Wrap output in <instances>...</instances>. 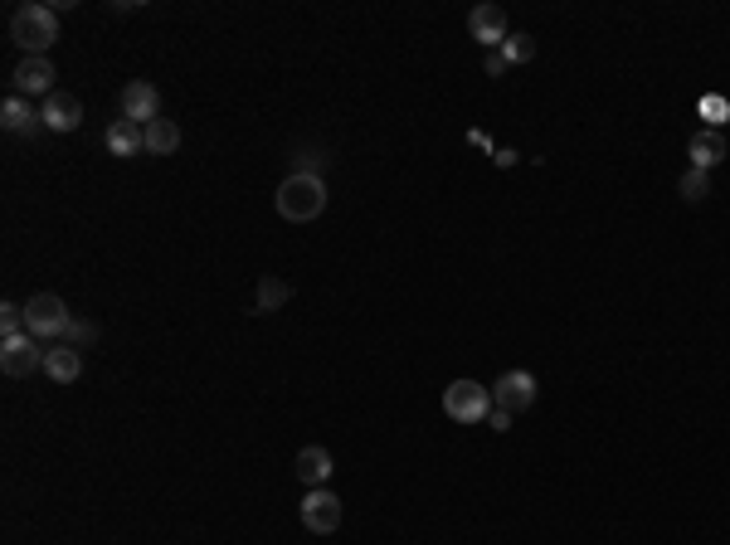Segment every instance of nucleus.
<instances>
[{
  "label": "nucleus",
  "mask_w": 730,
  "mask_h": 545,
  "mask_svg": "<svg viewBox=\"0 0 730 545\" xmlns=\"http://www.w3.org/2000/svg\"><path fill=\"white\" fill-rule=\"evenodd\" d=\"M502 54H507V64H526V59L536 54V39H531V35H511L507 44H502Z\"/></svg>",
  "instance_id": "nucleus-22"
},
{
  "label": "nucleus",
  "mask_w": 730,
  "mask_h": 545,
  "mask_svg": "<svg viewBox=\"0 0 730 545\" xmlns=\"http://www.w3.org/2000/svg\"><path fill=\"white\" fill-rule=\"evenodd\" d=\"M443 414L458 419V424H482L492 414V390L477 385V380H453L443 390Z\"/></svg>",
  "instance_id": "nucleus-4"
},
{
  "label": "nucleus",
  "mask_w": 730,
  "mask_h": 545,
  "mask_svg": "<svg viewBox=\"0 0 730 545\" xmlns=\"http://www.w3.org/2000/svg\"><path fill=\"white\" fill-rule=\"evenodd\" d=\"M677 195H682L687 205H701V200L711 195V171H696V166H687V171H682V181H677Z\"/></svg>",
  "instance_id": "nucleus-19"
},
{
  "label": "nucleus",
  "mask_w": 730,
  "mask_h": 545,
  "mask_svg": "<svg viewBox=\"0 0 730 545\" xmlns=\"http://www.w3.org/2000/svg\"><path fill=\"white\" fill-rule=\"evenodd\" d=\"M30 322H25V307L20 302H0V341H10V336H25Z\"/></svg>",
  "instance_id": "nucleus-20"
},
{
  "label": "nucleus",
  "mask_w": 730,
  "mask_h": 545,
  "mask_svg": "<svg viewBox=\"0 0 730 545\" xmlns=\"http://www.w3.org/2000/svg\"><path fill=\"white\" fill-rule=\"evenodd\" d=\"M507 69H511L507 54H502V49H487V73H492V78H502Z\"/></svg>",
  "instance_id": "nucleus-24"
},
{
  "label": "nucleus",
  "mask_w": 730,
  "mask_h": 545,
  "mask_svg": "<svg viewBox=\"0 0 730 545\" xmlns=\"http://www.w3.org/2000/svg\"><path fill=\"white\" fill-rule=\"evenodd\" d=\"M64 341H69V346H78V351H88V346L98 341V327H93V322H78V317H73L69 331H64Z\"/></svg>",
  "instance_id": "nucleus-23"
},
{
  "label": "nucleus",
  "mask_w": 730,
  "mask_h": 545,
  "mask_svg": "<svg viewBox=\"0 0 730 545\" xmlns=\"http://www.w3.org/2000/svg\"><path fill=\"white\" fill-rule=\"evenodd\" d=\"M103 146H108L112 156H122V161H132V156H142L146 151V137L137 122H127V117H117L108 132H103Z\"/></svg>",
  "instance_id": "nucleus-15"
},
{
  "label": "nucleus",
  "mask_w": 730,
  "mask_h": 545,
  "mask_svg": "<svg viewBox=\"0 0 730 545\" xmlns=\"http://www.w3.org/2000/svg\"><path fill=\"white\" fill-rule=\"evenodd\" d=\"M122 117H127V122H137V127L156 122V117H161V93H156V83L132 78V83L122 88Z\"/></svg>",
  "instance_id": "nucleus-9"
},
{
  "label": "nucleus",
  "mask_w": 730,
  "mask_h": 545,
  "mask_svg": "<svg viewBox=\"0 0 730 545\" xmlns=\"http://www.w3.org/2000/svg\"><path fill=\"white\" fill-rule=\"evenodd\" d=\"M327 210V181L322 176H288L278 185V215L292 224H307Z\"/></svg>",
  "instance_id": "nucleus-2"
},
{
  "label": "nucleus",
  "mask_w": 730,
  "mask_h": 545,
  "mask_svg": "<svg viewBox=\"0 0 730 545\" xmlns=\"http://www.w3.org/2000/svg\"><path fill=\"white\" fill-rule=\"evenodd\" d=\"M302 526H307L312 536H331V531L341 526V497H336L331 487L302 492Z\"/></svg>",
  "instance_id": "nucleus-8"
},
{
  "label": "nucleus",
  "mask_w": 730,
  "mask_h": 545,
  "mask_svg": "<svg viewBox=\"0 0 730 545\" xmlns=\"http://www.w3.org/2000/svg\"><path fill=\"white\" fill-rule=\"evenodd\" d=\"M0 370H5L10 380H30L35 370H44V346H39L30 331H25V336L0 341Z\"/></svg>",
  "instance_id": "nucleus-5"
},
{
  "label": "nucleus",
  "mask_w": 730,
  "mask_h": 545,
  "mask_svg": "<svg viewBox=\"0 0 730 545\" xmlns=\"http://www.w3.org/2000/svg\"><path fill=\"white\" fill-rule=\"evenodd\" d=\"M0 127H5L10 137H35V132H44V112H39L30 98L10 93V98L0 103Z\"/></svg>",
  "instance_id": "nucleus-10"
},
{
  "label": "nucleus",
  "mask_w": 730,
  "mask_h": 545,
  "mask_svg": "<svg viewBox=\"0 0 730 545\" xmlns=\"http://www.w3.org/2000/svg\"><path fill=\"white\" fill-rule=\"evenodd\" d=\"M331 473H336V463H331V453L322 443H307L302 453H297V482L312 492V487H327Z\"/></svg>",
  "instance_id": "nucleus-14"
},
{
  "label": "nucleus",
  "mask_w": 730,
  "mask_h": 545,
  "mask_svg": "<svg viewBox=\"0 0 730 545\" xmlns=\"http://www.w3.org/2000/svg\"><path fill=\"white\" fill-rule=\"evenodd\" d=\"M487 424H492L497 434H507V429H511V414H507V409H497V404H492V414H487Z\"/></svg>",
  "instance_id": "nucleus-25"
},
{
  "label": "nucleus",
  "mask_w": 730,
  "mask_h": 545,
  "mask_svg": "<svg viewBox=\"0 0 730 545\" xmlns=\"http://www.w3.org/2000/svg\"><path fill=\"white\" fill-rule=\"evenodd\" d=\"M39 112H44V132H78L83 127V103L73 93H49Z\"/></svg>",
  "instance_id": "nucleus-12"
},
{
  "label": "nucleus",
  "mask_w": 730,
  "mask_h": 545,
  "mask_svg": "<svg viewBox=\"0 0 730 545\" xmlns=\"http://www.w3.org/2000/svg\"><path fill=\"white\" fill-rule=\"evenodd\" d=\"M468 35L477 44H487V49H502L507 44V10L502 5H477L473 15H468Z\"/></svg>",
  "instance_id": "nucleus-11"
},
{
  "label": "nucleus",
  "mask_w": 730,
  "mask_h": 545,
  "mask_svg": "<svg viewBox=\"0 0 730 545\" xmlns=\"http://www.w3.org/2000/svg\"><path fill=\"white\" fill-rule=\"evenodd\" d=\"M10 39H15L25 54H49L54 39H59V10L44 5V0L15 5V15H10Z\"/></svg>",
  "instance_id": "nucleus-1"
},
{
  "label": "nucleus",
  "mask_w": 730,
  "mask_h": 545,
  "mask_svg": "<svg viewBox=\"0 0 730 545\" xmlns=\"http://www.w3.org/2000/svg\"><path fill=\"white\" fill-rule=\"evenodd\" d=\"M142 137H146V156H171L181 146V127L171 117H156V122L142 127Z\"/></svg>",
  "instance_id": "nucleus-18"
},
{
  "label": "nucleus",
  "mask_w": 730,
  "mask_h": 545,
  "mask_svg": "<svg viewBox=\"0 0 730 545\" xmlns=\"http://www.w3.org/2000/svg\"><path fill=\"white\" fill-rule=\"evenodd\" d=\"M687 156H692L696 171H711V166H721L726 161V137L721 132H692V142H687Z\"/></svg>",
  "instance_id": "nucleus-16"
},
{
  "label": "nucleus",
  "mask_w": 730,
  "mask_h": 545,
  "mask_svg": "<svg viewBox=\"0 0 730 545\" xmlns=\"http://www.w3.org/2000/svg\"><path fill=\"white\" fill-rule=\"evenodd\" d=\"M292 302V283H283V278H273V273H263L258 278V288H254V312H283Z\"/></svg>",
  "instance_id": "nucleus-17"
},
{
  "label": "nucleus",
  "mask_w": 730,
  "mask_h": 545,
  "mask_svg": "<svg viewBox=\"0 0 730 545\" xmlns=\"http://www.w3.org/2000/svg\"><path fill=\"white\" fill-rule=\"evenodd\" d=\"M54 64H49V54H25L15 73H10V88L20 93V98H49L54 93Z\"/></svg>",
  "instance_id": "nucleus-6"
},
{
  "label": "nucleus",
  "mask_w": 730,
  "mask_h": 545,
  "mask_svg": "<svg viewBox=\"0 0 730 545\" xmlns=\"http://www.w3.org/2000/svg\"><path fill=\"white\" fill-rule=\"evenodd\" d=\"M44 375H49L54 385H73V380L83 375V351L69 346V341H54V346L44 351Z\"/></svg>",
  "instance_id": "nucleus-13"
},
{
  "label": "nucleus",
  "mask_w": 730,
  "mask_h": 545,
  "mask_svg": "<svg viewBox=\"0 0 730 545\" xmlns=\"http://www.w3.org/2000/svg\"><path fill=\"white\" fill-rule=\"evenodd\" d=\"M536 395H541V385H536V375H531V370H507V375L492 385V404H497V409H507V414L536 409Z\"/></svg>",
  "instance_id": "nucleus-7"
},
{
  "label": "nucleus",
  "mask_w": 730,
  "mask_h": 545,
  "mask_svg": "<svg viewBox=\"0 0 730 545\" xmlns=\"http://www.w3.org/2000/svg\"><path fill=\"white\" fill-rule=\"evenodd\" d=\"M322 171H327V156H322L317 146L292 151V176H322Z\"/></svg>",
  "instance_id": "nucleus-21"
},
{
  "label": "nucleus",
  "mask_w": 730,
  "mask_h": 545,
  "mask_svg": "<svg viewBox=\"0 0 730 545\" xmlns=\"http://www.w3.org/2000/svg\"><path fill=\"white\" fill-rule=\"evenodd\" d=\"M25 322H30V336H35V341H64L73 312L59 292H35V297L25 302Z\"/></svg>",
  "instance_id": "nucleus-3"
}]
</instances>
